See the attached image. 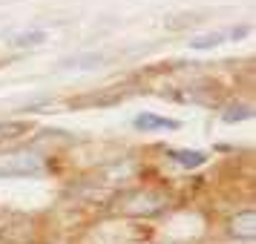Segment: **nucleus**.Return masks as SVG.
Returning a JSON list of instances; mask_svg holds the SVG:
<instances>
[{
    "instance_id": "8",
    "label": "nucleus",
    "mask_w": 256,
    "mask_h": 244,
    "mask_svg": "<svg viewBox=\"0 0 256 244\" xmlns=\"http://www.w3.org/2000/svg\"><path fill=\"white\" fill-rule=\"evenodd\" d=\"M46 40V32H20V35H14L9 43L18 49H26V46H40Z\"/></svg>"
},
{
    "instance_id": "9",
    "label": "nucleus",
    "mask_w": 256,
    "mask_h": 244,
    "mask_svg": "<svg viewBox=\"0 0 256 244\" xmlns=\"http://www.w3.org/2000/svg\"><path fill=\"white\" fill-rule=\"evenodd\" d=\"M254 115V109L248 104H230L228 106V112H222V118L228 121V124H236V121H248V118Z\"/></svg>"
},
{
    "instance_id": "7",
    "label": "nucleus",
    "mask_w": 256,
    "mask_h": 244,
    "mask_svg": "<svg viewBox=\"0 0 256 244\" xmlns=\"http://www.w3.org/2000/svg\"><path fill=\"white\" fill-rule=\"evenodd\" d=\"M182 124L173 121V118H158L152 112H144V115L136 118V129H147V132H156V129H178Z\"/></svg>"
},
{
    "instance_id": "6",
    "label": "nucleus",
    "mask_w": 256,
    "mask_h": 244,
    "mask_svg": "<svg viewBox=\"0 0 256 244\" xmlns=\"http://www.w3.org/2000/svg\"><path fill=\"white\" fill-rule=\"evenodd\" d=\"M104 66V55L98 52H86V55H75V58H66L60 63V69H81V72H90V69H101Z\"/></svg>"
},
{
    "instance_id": "4",
    "label": "nucleus",
    "mask_w": 256,
    "mask_h": 244,
    "mask_svg": "<svg viewBox=\"0 0 256 244\" xmlns=\"http://www.w3.org/2000/svg\"><path fill=\"white\" fill-rule=\"evenodd\" d=\"M248 35V29L244 26H239V29H230V32H210V35H198L190 40V46L193 49H213V46H219V43H224L228 37H242Z\"/></svg>"
},
{
    "instance_id": "3",
    "label": "nucleus",
    "mask_w": 256,
    "mask_h": 244,
    "mask_svg": "<svg viewBox=\"0 0 256 244\" xmlns=\"http://www.w3.org/2000/svg\"><path fill=\"white\" fill-rule=\"evenodd\" d=\"M228 233H230L233 239H239V242H254L256 239V213L254 210H242V213H236L228 224Z\"/></svg>"
},
{
    "instance_id": "1",
    "label": "nucleus",
    "mask_w": 256,
    "mask_h": 244,
    "mask_svg": "<svg viewBox=\"0 0 256 244\" xmlns=\"http://www.w3.org/2000/svg\"><path fill=\"white\" fill-rule=\"evenodd\" d=\"M167 193L162 190H127V193H121L118 201L112 204L116 213L121 216H138V219H147V216H156V213H162L167 207Z\"/></svg>"
},
{
    "instance_id": "10",
    "label": "nucleus",
    "mask_w": 256,
    "mask_h": 244,
    "mask_svg": "<svg viewBox=\"0 0 256 244\" xmlns=\"http://www.w3.org/2000/svg\"><path fill=\"white\" fill-rule=\"evenodd\" d=\"M24 132H29V124H20V121H12V124H0V144L9 138H20Z\"/></svg>"
},
{
    "instance_id": "2",
    "label": "nucleus",
    "mask_w": 256,
    "mask_h": 244,
    "mask_svg": "<svg viewBox=\"0 0 256 244\" xmlns=\"http://www.w3.org/2000/svg\"><path fill=\"white\" fill-rule=\"evenodd\" d=\"M46 173L44 155L32 150H3L0 152V178H32Z\"/></svg>"
},
{
    "instance_id": "5",
    "label": "nucleus",
    "mask_w": 256,
    "mask_h": 244,
    "mask_svg": "<svg viewBox=\"0 0 256 244\" xmlns=\"http://www.w3.org/2000/svg\"><path fill=\"white\" fill-rule=\"evenodd\" d=\"M167 158L176 161L178 167H184V170H196L202 164L208 161V152L202 150H167Z\"/></svg>"
}]
</instances>
